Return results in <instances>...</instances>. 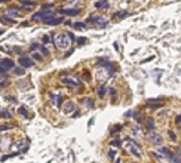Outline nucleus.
I'll return each mask as SVG.
<instances>
[{
  "label": "nucleus",
  "instance_id": "obj_24",
  "mask_svg": "<svg viewBox=\"0 0 181 163\" xmlns=\"http://www.w3.org/2000/svg\"><path fill=\"white\" fill-rule=\"evenodd\" d=\"M83 103H84V104H86L88 108L93 107V101H92V99H84L83 100Z\"/></svg>",
  "mask_w": 181,
  "mask_h": 163
},
{
  "label": "nucleus",
  "instance_id": "obj_2",
  "mask_svg": "<svg viewBox=\"0 0 181 163\" xmlns=\"http://www.w3.org/2000/svg\"><path fill=\"white\" fill-rule=\"evenodd\" d=\"M54 42H56V45L61 50H66L70 47V43H71V40L69 39L68 34L66 33H61V34L57 35L56 39H54Z\"/></svg>",
  "mask_w": 181,
  "mask_h": 163
},
{
  "label": "nucleus",
  "instance_id": "obj_39",
  "mask_svg": "<svg viewBox=\"0 0 181 163\" xmlns=\"http://www.w3.org/2000/svg\"><path fill=\"white\" fill-rule=\"evenodd\" d=\"M5 1H7V0H0V2H5Z\"/></svg>",
  "mask_w": 181,
  "mask_h": 163
},
{
  "label": "nucleus",
  "instance_id": "obj_9",
  "mask_svg": "<svg viewBox=\"0 0 181 163\" xmlns=\"http://www.w3.org/2000/svg\"><path fill=\"white\" fill-rule=\"evenodd\" d=\"M62 15H68V16H76L78 14H81V9H61L59 10Z\"/></svg>",
  "mask_w": 181,
  "mask_h": 163
},
{
  "label": "nucleus",
  "instance_id": "obj_7",
  "mask_svg": "<svg viewBox=\"0 0 181 163\" xmlns=\"http://www.w3.org/2000/svg\"><path fill=\"white\" fill-rule=\"evenodd\" d=\"M64 18L62 17H53V16H50L44 19V23L48 24V25H59L60 23H62Z\"/></svg>",
  "mask_w": 181,
  "mask_h": 163
},
{
  "label": "nucleus",
  "instance_id": "obj_29",
  "mask_svg": "<svg viewBox=\"0 0 181 163\" xmlns=\"http://www.w3.org/2000/svg\"><path fill=\"white\" fill-rule=\"evenodd\" d=\"M78 44H84V43H86V39L85 38H79V39L77 40Z\"/></svg>",
  "mask_w": 181,
  "mask_h": 163
},
{
  "label": "nucleus",
  "instance_id": "obj_6",
  "mask_svg": "<svg viewBox=\"0 0 181 163\" xmlns=\"http://www.w3.org/2000/svg\"><path fill=\"white\" fill-rule=\"evenodd\" d=\"M147 139H148L152 144H154V145H161L162 142H163V141H162V137L156 133H151L147 136Z\"/></svg>",
  "mask_w": 181,
  "mask_h": 163
},
{
  "label": "nucleus",
  "instance_id": "obj_33",
  "mask_svg": "<svg viewBox=\"0 0 181 163\" xmlns=\"http://www.w3.org/2000/svg\"><path fill=\"white\" fill-rule=\"evenodd\" d=\"M180 120H181V116H177V119H176V122H177V125L180 124Z\"/></svg>",
  "mask_w": 181,
  "mask_h": 163
},
{
  "label": "nucleus",
  "instance_id": "obj_13",
  "mask_svg": "<svg viewBox=\"0 0 181 163\" xmlns=\"http://www.w3.org/2000/svg\"><path fill=\"white\" fill-rule=\"evenodd\" d=\"M6 14L9 15V16H21V15H22V13L16 8H8L7 12H6Z\"/></svg>",
  "mask_w": 181,
  "mask_h": 163
},
{
  "label": "nucleus",
  "instance_id": "obj_34",
  "mask_svg": "<svg viewBox=\"0 0 181 163\" xmlns=\"http://www.w3.org/2000/svg\"><path fill=\"white\" fill-rule=\"evenodd\" d=\"M43 42H44V43H48V42H49V36H47V35L44 36V38H43Z\"/></svg>",
  "mask_w": 181,
  "mask_h": 163
},
{
  "label": "nucleus",
  "instance_id": "obj_40",
  "mask_svg": "<svg viewBox=\"0 0 181 163\" xmlns=\"http://www.w3.org/2000/svg\"><path fill=\"white\" fill-rule=\"evenodd\" d=\"M2 33H4V31H0V35L2 34Z\"/></svg>",
  "mask_w": 181,
  "mask_h": 163
},
{
  "label": "nucleus",
  "instance_id": "obj_23",
  "mask_svg": "<svg viewBox=\"0 0 181 163\" xmlns=\"http://www.w3.org/2000/svg\"><path fill=\"white\" fill-rule=\"evenodd\" d=\"M168 134H169V136H170V139H171V141H173V142H177V136H176V134L173 133L172 130H169Z\"/></svg>",
  "mask_w": 181,
  "mask_h": 163
},
{
  "label": "nucleus",
  "instance_id": "obj_10",
  "mask_svg": "<svg viewBox=\"0 0 181 163\" xmlns=\"http://www.w3.org/2000/svg\"><path fill=\"white\" fill-rule=\"evenodd\" d=\"M50 98H51L52 103L56 105V107H59L62 102V95H57V94H50Z\"/></svg>",
  "mask_w": 181,
  "mask_h": 163
},
{
  "label": "nucleus",
  "instance_id": "obj_37",
  "mask_svg": "<svg viewBox=\"0 0 181 163\" xmlns=\"http://www.w3.org/2000/svg\"><path fill=\"white\" fill-rule=\"evenodd\" d=\"M113 156H114V152L111 151V152H110V158H113Z\"/></svg>",
  "mask_w": 181,
  "mask_h": 163
},
{
  "label": "nucleus",
  "instance_id": "obj_25",
  "mask_svg": "<svg viewBox=\"0 0 181 163\" xmlns=\"http://www.w3.org/2000/svg\"><path fill=\"white\" fill-rule=\"evenodd\" d=\"M32 57L34 58L35 60H38V61H41V60H42V57L40 56L39 52H33V55H32Z\"/></svg>",
  "mask_w": 181,
  "mask_h": 163
},
{
  "label": "nucleus",
  "instance_id": "obj_21",
  "mask_svg": "<svg viewBox=\"0 0 181 163\" xmlns=\"http://www.w3.org/2000/svg\"><path fill=\"white\" fill-rule=\"evenodd\" d=\"M127 15H128V13L123 10V12H119V13L114 14V15H113V18H117V17H118V18H123L125 16H127Z\"/></svg>",
  "mask_w": 181,
  "mask_h": 163
},
{
  "label": "nucleus",
  "instance_id": "obj_1",
  "mask_svg": "<svg viewBox=\"0 0 181 163\" xmlns=\"http://www.w3.org/2000/svg\"><path fill=\"white\" fill-rule=\"evenodd\" d=\"M125 148H126V151H127L128 153L135 155V156H138V158H139V156H140V154H142L140 146L138 145L136 142H134L133 139H130V138H127V139H126Z\"/></svg>",
  "mask_w": 181,
  "mask_h": 163
},
{
  "label": "nucleus",
  "instance_id": "obj_35",
  "mask_svg": "<svg viewBox=\"0 0 181 163\" xmlns=\"http://www.w3.org/2000/svg\"><path fill=\"white\" fill-rule=\"evenodd\" d=\"M53 5H43V8L45 9V8H50V7H52Z\"/></svg>",
  "mask_w": 181,
  "mask_h": 163
},
{
  "label": "nucleus",
  "instance_id": "obj_15",
  "mask_svg": "<svg viewBox=\"0 0 181 163\" xmlns=\"http://www.w3.org/2000/svg\"><path fill=\"white\" fill-rule=\"evenodd\" d=\"M160 152H161V153H163V154H165V155H168V156L173 158V153L171 152L170 148H168V147H161V148H160Z\"/></svg>",
  "mask_w": 181,
  "mask_h": 163
},
{
  "label": "nucleus",
  "instance_id": "obj_27",
  "mask_svg": "<svg viewBox=\"0 0 181 163\" xmlns=\"http://www.w3.org/2000/svg\"><path fill=\"white\" fill-rule=\"evenodd\" d=\"M22 2L25 6H30V7H33V6H35L34 2H31V1H25V0H22Z\"/></svg>",
  "mask_w": 181,
  "mask_h": 163
},
{
  "label": "nucleus",
  "instance_id": "obj_18",
  "mask_svg": "<svg viewBox=\"0 0 181 163\" xmlns=\"http://www.w3.org/2000/svg\"><path fill=\"white\" fill-rule=\"evenodd\" d=\"M105 93H107V88H105V86L101 85L99 88H97V94H99V96L100 98H103Z\"/></svg>",
  "mask_w": 181,
  "mask_h": 163
},
{
  "label": "nucleus",
  "instance_id": "obj_3",
  "mask_svg": "<svg viewBox=\"0 0 181 163\" xmlns=\"http://www.w3.org/2000/svg\"><path fill=\"white\" fill-rule=\"evenodd\" d=\"M14 61L9 58H5L2 60L0 61V74H5L6 72H8L9 69L14 68Z\"/></svg>",
  "mask_w": 181,
  "mask_h": 163
},
{
  "label": "nucleus",
  "instance_id": "obj_8",
  "mask_svg": "<svg viewBox=\"0 0 181 163\" xmlns=\"http://www.w3.org/2000/svg\"><path fill=\"white\" fill-rule=\"evenodd\" d=\"M18 62L22 65L23 67H25V68H30V67L33 66V61L31 60L30 58H27V57H21L18 59Z\"/></svg>",
  "mask_w": 181,
  "mask_h": 163
},
{
  "label": "nucleus",
  "instance_id": "obj_30",
  "mask_svg": "<svg viewBox=\"0 0 181 163\" xmlns=\"http://www.w3.org/2000/svg\"><path fill=\"white\" fill-rule=\"evenodd\" d=\"M148 107L152 108V109H155V108H161L162 107V104H161V103H159V104H150Z\"/></svg>",
  "mask_w": 181,
  "mask_h": 163
},
{
  "label": "nucleus",
  "instance_id": "obj_4",
  "mask_svg": "<svg viewBox=\"0 0 181 163\" xmlns=\"http://www.w3.org/2000/svg\"><path fill=\"white\" fill-rule=\"evenodd\" d=\"M88 23H92V24H96V25L101 26V27H105L108 25V22L105 21L103 17H100V16H92L88 19Z\"/></svg>",
  "mask_w": 181,
  "mask_h": 163
},
{
  "label": "nucleus",
  "instance_id": "obj_20",
  "mask_svg": "<svg viewBox=\"0 0 181 163\" xmlns=\"http://www.w3.org/2000/svg\"><path fill=\"white\" fill-rule=\"evenodd\" d=\"M0 22L1 23H4V24H8V23H10V24H14L15 23V21L14 19H10V18H8V17H0Z\"/></svg>",
  "mask_w": 181,
  "mask_h": 163
},
{
  "label": "nucleus",
  "instance_id": "obj_14",
  "mask_svg": "<svg viewBox=\"0 0 181 163\" xmlns=\"http://www.w3.org/2000/svg\"><path fill=\"white\" fill-rule=\"evenodd\" d=\"M62 83H64V84H69V85H74V86L79 84L78 79H75V78H64V79H62Z\"/></svg>",
  "mask_w": 181,
  "mask_h": 163
},
{
  "label": "nucleus",
  "instance_id": "obj_19",
  "mask_svg": "<svg viewBox=\"0 0 181 163\" xmlns=\"http://www.w3.org/2000/svg\"><path fill=\"white\" fill-rule=\"evenodd\" d=\"M18 112H19V113H21L23 117H25V118H28V111H27V109H26L25 107H21V108H19Z\"/></svg>",
  "mask_w": 181,
  "mask_h": 163
},
{
  "label": "nucleus",
  "instance_id": "obj_11",
  "mask_svg": "<svg viewBox=\"0 0 181 163\" xmlns=\"http://www.w3.org/2000/svg\"><path fill=\"white\" fill-rule=\"evenodd\" d=\"M74 110H75V104H74L71 101L66 102L65 105H64V109H62V111L65 112V113H70V112H73Z\"/></svg>",
  "mask_w": 181,
  "mask_h": 163
},
{
  "label": "nucleus",
  "instance_id": "obj_17",
  "mask_svg": "<svg viewBox=\"0 0 181 163\" xmlns=\"http://www.w3.org/2000/svg\"><path fill=\"white\" fill-rule=\"evenodd\" d=\"M145 122H146L148 129H154V128H155V122H154V119H152V118H147Z\"/></svg>",
  "mask_w": 181,
  "mask_h": 163
},
{
  "label": "nucleus",
  "instance_id": "obj_31",
  "mask_svg": "<svg viewBox=\"0 0 181 163\" xmlns=\"http://www.w3.org/2000/svg\"><path fill=\"white\" fill-rule=\"evenodd\" d=\"M8 129H10L9 126H0V131H2V130H8Z\"/></svg>",
  "mask_w": 181,
  "mask_h": 163
},
{
  "label": "nucleus",
  "instance_id": "obj_36",
  "mask_svg": "<svg viewBox=\"0 0 181 163\" xmlns=\"http://www.w3.org/2000/svg\"><path fill=\"white\" fill-rule=\"evenodd\" d=\"M69 39H70V40H74V39H75V35H74V34H71V33H69Z\"/></svg>",
  "mask_w": 181,
  "mask_h": 163
},
{
  "label": "nucleus",
  "instance_id": "obj_22",
  "mask_svg": "<svg viewBox=\"0 0 181 163\" xmlns=\"http://www.w3.org/2000/svg\"><path fill=\"white\" fill-rule=\"evenodd\" d=\"M74 27H75V28H78V30H81V28H83V30H85V28H86V25H85L84 23L77 22V23H75V24H74Z\"/></svg>",
  "mask_w": 181,
  "mask_h": 163
},
{
  "label": "nucleus",
  "instance_id": "obj_5",
  "mask_svg": "<svg viewBox=\"0 0 181 163\" xmlns=\"http://www.w3.org/2000/svg\"><path fill=\"white\" fill-rule=\"evenodd\" d=\"M50 16H53V12L51 10H42V12H39L33 15V19H45V18L50 17Z\"/></svg>",
  "mask_w": 181,
  "mask_h": 163
},
{
  "label": "nucleus",
  "instance_id": "obj_32",
  "mask_svg": "<svg viewBox=\"0 0 181 163\" xmlns=\"http://www.w3.org/2000/svg\"><path fill=\"white\" fill-rule=\"evenodd\" d=\"M110 93H111V95H112L113 98H114V96H116V91H114V88H110Z\"/></svg>",
  "mask_w": 181,
  "mask_h": 163
},
{
  "label": "nucleus",
  "instance_id": "obj_28",
  "mask_svg": "<svg viewBox=\"0 0 181 163\" xmlns=\"http://www.w3.org/2000/svg\"><path fill=\"white\" fill-rule=\"evenodd\" d=\"M111 145L116 146V147H120V141H112V142H111Z\"/></svg>",
  "mask_w": 181,
  "mask_h": 163
},
{
  "label": "nucleus",
  "instance_id": "obj_38",
  "mask_svg": "<svg viewBox=\"0 0 181 163\" xmlns=\"http://www.w3.org/2000/svg\"><path fill=\"white\" fill-rule=\"evenodd\" d=\"M114 48H116L117 50H118V49H119V47H118V44H117V43H114Z\"/></svg>",
  "mask_w": 181,
  "mask_h": 163
},
{
  "label": "nucleus",
  "instance_id": "obj_16",
  "mask_svg": "<svg viewBox=\"0 0 181 163\" xmlns=\"http://www.w3.org/2000/svg\"><path fill=\"white\" fill-rule=\"evenodd\" d=\"M0 116L2 117V118H6V119H9L10 117H12V115L9 113L6 109H4V108H0Z\"/></svg>",
  "mask_w": 181,
  "mask_h": 163
},
{
  "label": "nucleus",
  "instance_id": "obj_26",
  "mask_svg": "<svg viewBox=\"0 0 181 163\" xmlns=\"http://www.w3.org/2000/svg\"><path fill=\"white\" fill-rule=\"evenodd\" d=\"M15 74L18 75V76H22V75L25 74V72H24V69H22V68H16L15 69Z\"/></svg>",
  "mask_w": 181,
  "mask_h": 163
},
{
  "label": "nucleus",
  "instance_id": "obj_12",
  "mask_svg": "<svg viewBox=\"0 0 181 163\" xmlns=\"http://www.w3.org/2000/svg\"><path fill=\"white\" fill-rule=\"evenodd\" d=\"M95 7L99 9H108L109 8V2L107 0H101V1H97L95 2Z\"/></svg>",
  "mask_w": 181,
  "mask_h": 163
}]
</instances>
